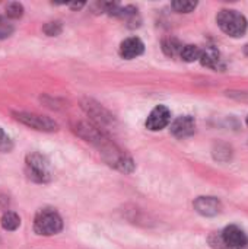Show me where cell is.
Segmentation results:
<instances>
[{
	"label": "cell",
	"mask_w": 248,
	"mask_h": 249,
	"mask_svg": "<svg viewBox=\"0 0 248 249\" xmlns=\"http://www.w3.org/2000/svg\"><path fill=\"white\" fill-rule=\"evenodd\" d=\"M193 206L194 210L205 217H213L222 212V203L216 197H199L194 200Z\"/></svg>",
	"instance_id": "7"
},
{
	"label": "cell",
	"mask_w": 248,
	"mask_h": 249,
	"mask_svg": "<svg viewBox=\"0 0 248 249\" xmlns=\"http://www.w3.org/2000/svg\"><path fill=\"white\" fill-rule=\"evenodd\" d=\"M143 51H145V44L137 36H130V38L124 39L120 44V50H118L120 57L126 58V60H133V58L142 55Z\"/></svg>",
	"instance_id": "9"
},
{
	"label": "cell",
	"mask_w": 248,
	"mask_h": 249,
	"mask_svg": "<svg viewBox=\"0 0 248 249\" xmlns=\"http://www.w3.org/2000/svg\"><path fill=\"white\" fill-rule=\"evenodd\" d=\"M172 9L178 13H190L193 12L196 7H197V3L196 1H183V0H177V1H172Z\"/></svg>",
	"instance_id": "14"
},
{
	"label": "cell",
	"mask_w": 248,
	"mask_h": 249,
	"mask_svg": "<svg viewBox=\"0 0 248 249\" xmlns=\"http://www.w3.org/2000/svg\"><path fill=\"white\" fill-rule=\"evenodd\" d=\"M216 22L218 26L229 36L232 38H240L244 36V34L247 32L248 23L246 16L243 13H240L238 10H232V9H222L218 15H216Z\"/></svg>",
	"instance_id": "2"
},
{
	"label": "cell",
	"mask_w": 248,
	"mask_h": 249,
	"mask_svg": "<svg viewBox=\"0 0 248 249\" xmlns=\"http://www.w3.org/2000/svg\"><path fill=\"white\" fill-rule=\"evenodd\" d=\"M61 29H63V26H61V22H58V20L48 22V23H45L44 28H42V31H44L45 35H48V36H57V35H60V34H61Z\"/></svg>",
	"instance_id": "16"
},
{
	"label": "cell",
	"mask_w": 248,
	"mask_h": 249,
	"mask_svg": "<svg viewBox=\"0 0 248 249\" xmlns=\"http://www.w3.org/2000/svg\"><path fill=\"white\" fill-rule=\"evenodd\" d=\"M171 133L174 137L177 139H186L194 134L196 130V121L193 117L190 115H183L174 120V123L171 124Z\"/></svg>",
	"instance_id": "8"
},
{
	"label": "cell",
	"mask_w": 248,
	"mask_h": 249,
	"mask_svg": "<svg viewBox=\"0 0 248 249\" xmlns=\"http://www.w3.org/2000/svg\"><path fill=\"white\" fill-rule=\"evenodd\" d=\"M6 15L10 19H19L23 15V6L18 1H12L6 6Z\"/></svg>",
	"instance_id": "15"
},
{
	"label": "cell",
	"mask_w": 248,
	"mask_h": 249,
	"mask_svg": "<svg viewBox=\"0 0 248 249\" xmlns=\"http://www.w3.org/2000/svg\"><path fill=\"white\" fill-rule=\"evenodd\" d=\"M13 32V26L9 23V20L3 16H0V38H6Z\"/></svg>",
	"instance_id": "17"
},
{
	"label": "cell",
	"mask_w": 248,
	"mask_h": 249,
	"mask_svg": "<svg viewBox=\"0 0 248 249\" xmlns=\"http://www.w3.org/2000/svg\"><path fill=\"white\" fill-rule=\"evenodd\" d=\"M63 229L60 214L53 209H41L34 219V232L39 236H53Z\"/></svg>",
	"instance_id": "3"
},
{
	"label": "cell",
	"mask_w": 248,
	"mask_h": 249,
	"mask_svg": "<svg viewBox=\"0 0 248 249\" xmlns=\"http://www.w3.org/2000/svg\"><path fill=\"white\" fill-rule=\"evenodd\" d=\"M208 241L212 249H248V235L237 225L213 232Z\"/></svg>",
	"instance_id": "1"
},
{
	"label": "cell",
	"mask_w": 248,
	"mask_h": 249,
	"mask_svg": "<svg viewBox=\"0 0 248 249\" xmlns=\"http://www.w3.org/2000/svg\"><path fill=\"white\" fill-rule=\"evenodd\" d=\"M83 6H85V3H70V4H69V7H70V9H75V10L82 9Z\"/></svg>",
	"instance_id": "19"
},
{
	"label": "cell",
	"mask_w": 248,
	"mask_h": 249,
	"mask_svg": "<svg viewBox=\"0 0 248 249\" xmlns=\"http://www.w3.org/2000/svg\"><path fill=\"white\" fill-rule=\"evenodd\" d=\"M200 55H202V50L197 47V45H193V44H189V45H184L183 50H181V60L186 61V63H194L197 60H200Z\"/></svg>",
	"instance_id": "13"
},
{
	"label": "cell",
	"mask_w": 248,
	"mask_h": 249,
	"mask_svg": "<svg viewBox=\"0 0 248 249\" xmlns=\"http://www.w3.org/2000/svg\"><path fill=\"white\" fill-rule=\"evenodd\" d=\"M13 117L20 124H23V125H26L29 128L38 130V131L51 133V131H56L58 128L56 121H53L51 118L44 117V115L29 114V112H13Z\"/></svg>",
	"instance_id": "5"
},
{
	"label": "cell",
	"mask_w": 248,
	"mask_h": 249,
	"mask_svg": "<svg viewBox=\"0 0 248 249\" xmlns=\"http://www.w3.org/2000/svg\"><path fill=\"white\" fill-rule=\"evenodd\" d=\"M26 174L28 178L38 184H45L51 179V166L47 158L39 153H29L26 156Z\"/></svg>",
	"instance_id": "4"
},
{
	"label": "cell",
	"mask_w": 248,
	"mask_h": 249,
	"mask_svg": "<svg viewBox=\"0 0 248 249\" xmlns=\"http://www.w3.org/2000/svg\"><path fill=\"white\" fill-rule=\"evenodd\" d=\"M0 225L4 231L7 232H13L20 226V217L18 213L15 212H4L1 219H0Z\"/></svg>",
	"instance_id": "11"
},
{
	"label": "cell",
	"mask_w": 248,
	"mask_h": 249,
	"mask_svg": "<svg viewBox=\"0 0 248 249\" xmlns=\"http://www.w3.org/2000/svg\"><path fill=\"white\" fill-rule=\"evenodd\" d=\"M247 125H248V117H247Z\"/></svg>",
	"instance_id": "20"
},
{
	"label": "cell",
	"mask_w": 248,
	"mask_h": 249,
	"mask_svg": "<svg viewBox=\"0 0 248 249\" xmlns=\"http://www.w3.org/2000/svg\"><path fill=\"white\" fill-rule=\"evenodd\" d=\"M171 121V111L165 105L155 107L146 120V128L151 131H159L165 128Z\"/></svg>",
	"instance_id": "6"
},
{
	"label": "cell",
	"mask_w": 248,
	"mask_h": 249,
	"mask_svg": "<svg viewBox=\"0 0 248 249\" xmlns=\"http://www.w3.org/2000/svg\"><path fill=\"white\" fill-rule=\"evenodd\" d=\"M200 63L205 66V67H210L213 70H221L224 69V64H222V58H221V54L209 47L206 50H202V55H200Z\"/></svg>",
	"instance_id": "10"
},
{
	"label": "cell",
	"mask_w": 248,
	"mask_h": 249,
	"mask_svg": "<svg viewBox=\"0 0 248 249\" xmlns=\"http://www.w3.org/2000/svg\"><path fill=\"white\" fill-rule=\"evenodd\" d=\"M12 149V142L9 136L0 128V152H9Z\"/></svg>",
	"instance_id": "18"
},
{
	"label": "cell",
	"mask_w": 248,
	"mask_h": 249,
	"mask_svg": "<svg viewBox=\"0 0 248 249\" xmlns=\"http://www.w3.org/2000/svg\"><path fill=\"white\" fill-rule=\"evenodd\" d=\"M183 44L177 39V38H167L162 41V50L164 53L168 55V57H175V55H180L181 54V50H183Z\"/></svg>",
	"instance_id": "12"
}]
</instances>
